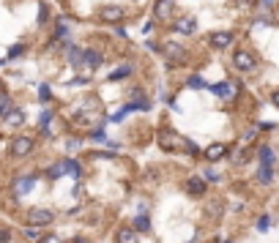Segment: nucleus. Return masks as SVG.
Segmentation results:
<instances>
[{
	"mask_svg": "<svg viewBox=\"0 0 279 243\" xmlns=\"http://www.w3.org/2000/svg\"><path fill=\"white\" fill-rule=\"evenodd\" d=\"M233 66H236L238 71H252V69H255V58H252L249 52L238 49V52L233 55Z\"/></svg>",
	"mask_w": 279,
	"mask_h": 243,
	"instance_id": "nucleus-1",
	"label": "nucleus"
},
{
	"mask_svg": "<svg viewBox=\"0 0 279 243\" xmlns=\"http://www.w3.org/2000/svg\"><path fill=\"white\" fill-rule=\"evenodd\" d=\"M30 150H33V139H30V137H17L11 142V153L19 156V159H22V156H30Z\"/></svg>",
	"mask_w": 279,
	"mask_h": 243,
	"instance_id": "nucleus-2",
	"label": "nucleus"
},
{
	"mask_svg": "<svg viewBox=\"0 0 279 243\" xmlns=\"http://www.w3.org/2000/svg\"><path fill=\"white\" fill-rule=\"evenodd\" d=\"M52 210H44V208H36V210H30V224L33 227H47L52 224Z\"/></svg>",
	"mask_w": 279,
	"mask_h": 243,
	"instance_id": "nucleus-3",
	"label": "nucleus"
},
{
	"mask_svg": "<svg viewBox=\"0 0 279 243\" xmlns=\"http://www.w3.org/2000/svg\"><path fill=\"white\" fill-rule=\"evenodd\" d=\"M172 8H175V3L172 0H156V6H154V17L159 19V22H164V19L172 17Z\"/></svg>",
	"mask_w": 279,
	"mask_h": 243,
	"instance_id": "nucleus-4",
	"label": "nucleus"
},
{
	"mask_svg": "<svg viewBox=\"0 0 279 243\" xmlns=\"http://www.w3.org/2000/svg\"><path fill=\"white\" fill-rule=\"evenodd\" d=\"M159 142L164 145L167 150H172V145H184V148H186V139H184V137H178V134H172V131H161Z\"/></svg>",
	"mask_w": 279,
	"mask_h": 243,
	"instance_id": "nucleus-5",
	"label": "nucleus"
},
{
	"mask_svg": "<svg viewBox=\"0 0 279 243\" xmlns=\"http://www.w3.org/2000/svg\"><path fill=\"white\" fill-rule=\"evenodd\" d=\"M164 55L170 60H175V63H184V60H186V49L181 47V44H172V41L164 47Z\"/></svg>",
	"mask_w": 279,
	"mask_h": 243,
	"instance_id": "nucleus-6",
	"label": "nucleus"
},
{
	"mask_svg": "<svg viewBox=\"0 0 279 243\" xmlns=\"http://www.w3.org/2000/svg\"><path fill=\"white\" fill-rule=\"evenodd\" d=\"M175 30H178V33H184V36H192V33L197 30L195 17H181V19H175Z\"/></svg>",
	"mask_w": 279,
	"mask_h": 243,
	"instance_id": "nucleus-7",
	"label": "nucleus"
},
{
	"mask_svg": "<svg viewBox=\"0 0 279 243\" xmlns=\"http://www.w3.org/2000/svg\"><path fill=\"white\" fill-rule=\"evenodd\" d=\"M211 90H214L216 96H222V99H233L236 90H238V85L236 82H222V85H211Z\"/></svg>",
	"mask_w": 279,
	"mask_h": 243,
	"instance_id": "nucleus-8",
	"label": "nucleus"
},
{
	"mask_svg": "<svg viewBox=\"0 0 279 243\" xmlns=\"http://www.w3.org/2000/svg\"><path fill=\"white\" fill-rule=\"evenodd\" d=\"M33 186H36V175H25V178H19L17 183H14V191H17V194L22 197V194H28V191L33 189Z\"/></svg>",
	"mask_w": 279,
	"mask_h": 243,
	"instance_id": "nucleus-9",
	"label": "nucleus"
},
{
	"mask_svg": "<svg viewBox=\"0 0 279 243\" xmlns=\"http://www.w3.org/2000/svg\"><path fill=\"white\" fill-rule=\"evenodd\" d=\"M222 156H227V148L222 142H214V145H208L205 148V159L208 161H219Z\"/></svg>",
	"mask_w": 279,
	"mask_h": 243,
	"instance_id": "nucleus-10",
	"label": "nucleus"
},
{
	"mask_svg": "<svg viewBox=\"0 0 279 243\" xmlns=\"http://www.w3.org/2000/svg\"><path fill=\"white\" fill-rule=\"evenodd\" d=\"M115 241H118V243H140V238H137V230H134V227H123V230H118Z\"/></svg>",
	"mask_w": 279,
	"mask_h": 243,
	"instance_id": "nucleus-11",
	"label": "nucleus"
},
{
	"mask_svg": "<svg viewBox=\"0 0 279 243\" xmlns=\"http://www.w3.org/2000/svg\"><path fill=\"white\" fill-rule=\"evenodd\" d=\"M101 19H104V22H120V19H123V8L120 6H107L104 11H101Z\"/></svg>",
	"mask_w": 279,
	"mask_h": 243,
	"instance_id": "nucleus-12",
	"label": "nucleus"
},
{
	"mask_svg": "<svg viewBox=\"0 0 279 243\" xmlns=\"http://www.w3.org/2000/svg\"><path fill=\"white\" fill-rule=\"evenodd\" d=\"M233 33H225V30H222V33H214V36H211V44H214L216 49H225V47H230L233 44Z\"/></svg>",
	"mask_w": 279,
	"mask_h": 243,
	"instance_id": "nucleus-13",
	"label": "nucleus"
},
{
	"mask_svg": "<svg viewBox=\"0 0 279 243\" xmlns=\"http://www.w3.org/2000/svg\"><path fill=\"white\" fill-rule=\"evenodd\" d=\"M101 52H96V49H82V63H88L90 69H99L101 66Z\"/></svg>",
	"mask_w": 279,
	"mask_h": 243,
	"instance_id": "nucleus-14",
	"label": "nucleus"
},
{
	"mask_svg": "<svg viewBox=\"0 0 279 243\" xmlns=\"http://www.w3.org/2000/svg\"><path fill=\"white\" fill-rule=\"evenodd\" d=\"M186 191L195 194V197L205 194V180H202V178H189V180H186Z\"/></svg>",
	"mask_w": 279,
	"mask_h": 243,
	"instance_id": "nucleus-15",
	"label": "nucleus"
},
{
	"mask_svg": "<svg viewBox=\"0 0 279 243\" xmlns=\"http://www.w3.org/2000/svg\"><path fill=\"white\" fill-rule=\"evenodd\" d=\"M39 129L44 131V134H52V109H44L41 115H39Z\"/></svg>",
	"mask_w": 279,
	"mask_h": 243,
	"instance_id": "nucleus-16",
	"label": "nucleus"
},
{
	"mask_svg": "<svg viewBox=\"0 0 279 243\" xmlns=\"http://www.w3.org/2000/svg\"><path fill=\"white\" fill-rule=\"evenodd\" d=\"M66 58H69V63H72V66H82V49L66 44Z\"/></svg>",
	"mask_w": 279,
	"mask_h": 243,
	"instance_id": "nucleus-17",
	"label": "nucleus"
},
{
	"mask_svg": "<svg viewBox=\"0 0 279 243\" xmlns=\"http://www.w3.org/2000/svg\"><path fill=\"white\" fill-rule=\"evenodd\" d=\"M6 123H8V126H22V123H25V115L19 112V109L11 107V109L6 112Z\"/></svg>",
	"mask_w": 279,
	"mask_h": 243,
	"instance_id": "nucleus-18",
	"label": "nucleus"
},
{
	"mask_svg": "<svg viewBox=\"0 0 279 243\" xmlns=\"http://www.w3.org/2000/svg\"><path fill=\"white\" fill-rule=\"evenodd\" d=\"M257 178H260V183H271V180H274L271 164H260V172H257Z\"/></svg>",
	"mask_w": 279,
	"mask_h": 243,
	"instance_id": "nucleus-19",
	"label": "nucleus"
},
{
	"mask_svg": "<svg viewBox=\"0 0 279 243\" xmlns=\"http://www.w3.org/2000/svg\"><path fill=\"white\" fill-rule=\"evenodd\" d=\"M257 153H260V164H274V150L268 148V145H260Z\"/></svg>",
	"mask_w": 279,
	"mask_h": 243,
	"instance_id": "nucleus-20",
	"label": "nucleus"
},
{
	"mask_svg": "<svg viewBox=\"0 0 279 243\" xmlns=\"http://www.w3.org/2000/svg\"><path fill=\"white\" fill-rule=\"evenodd\" d=\"M60 167H63V172H66V175H72V178H80V164H77V161H72V159H69V161H63Z\"/></svg>",
	"mask_w": 279,
	"mask_h": 243,
	"instance_id": "nucleus-21",
	"label": "nucleus"
},
{
	"mask_svg": "<svg viewBox=\"0 0 279 243\" xmlns=\"http://www.w3.org/2000/svg\"><path fill=\"white\" fill-rule=\"evenodd\" d=\"M134 230L137 232H148L151 230V219H148V216H137V219H134Z\"/></svg>",
	"mask_w": 279,
	"mask_h": 243,
	"instance_id": "nucleus-22",
	"label": "nucleus"
},
{
	"mask_svg": "<svg viewBox=\"0 0 279 243\" xmlns=\"http://www.w3.org/2000/svg\"><path fill=\"white\" fill-rule=\"evenodd\" d=\"M129 71H131L129 66H120L118 71H113V74H110V79H113V82H115V79H123V77H129Z\"/></svg>",
	"mask_w": 279,
	"mask_h": 243,
	"instance_id": "nucleus-23",
	"label": "nucleus"
},
{
	"mask_svg": "<svg viewBox=\"0 0 279 243\" xmlns=\"http://www.w3.org/2000/svg\"><path fill=\"white\" fill-rule=\"evenodd\" d=\"M8 109H11V99L6 93H0V115H6Z\"/></svg>",
	"mask_w": 279,
	"mask_h": 243,
	"instance_id": "nucleus-24",
	"label": "nucleus"
},
{
	"mask_svg": "<svg viewBox=\"0 0 279 243\" xmlns=\"http://www.w3.org/2000/svg\"><path fill=\"white\" fill-rule=\"evenodd\" d=\"M25 238H28V241H39V238H41V232H39V227L30 224L28 230H25Z\"/></svg>",
	"mask_w": 279,
	"mask_h": 243,
	"instance_id": "nucleus-25",
	"label": "nucleus"
},
{
	"mask_svg": "<svg viewBox=\"0 0 279 243\" xmlns=\"http://www.w3.org/2000/svg\"><path fill=\"white\" fill-rule=\"evenodd\" d=\"M186 85H189V88H195V90H202V88H205L202 77H197V74H195V77H189V82H186Z\"/></svg>",
	"mask_w": 279,
	"mask_h": 243,
	"instance_id": "nucleus-26",
	"label": "nucleus"
},
{
	"mask_svg": "<svg viewBox=\"0 0 279 243\" xmlns=\"http://www.w3.org/2000/svg\"><path fill=\"white\" fill-rule=\"evenodd\" d=\"M47 175H49V178H60V175H63V167H60V164H52V167L47 170Z\"/></svg>",
	"mask_w": 279,
	"mask_h": 243,
	"instance_id": "nucleus-27",
	"label": "nucleus"
},
{
	"mask_svg": "<svg viewBox=\"0 0 279 243\" xmlns=\"http://www.w3.org/2000/svg\"><path fill=\"white\" fill-rule=\"evenodd\" d=\"M39 99H41V101H49V99H52V90H49L47 85H41V88H39Z\"/></svg>",
	"mask_w": 279,
	"mask_h": 243,
	"instance_id": "nucleus-28",
	"label": "nucleus"
},
{
	"mask_svg": "<svg viewBox=\"0 0 279 243\" xmlns=\"http://www.w3.org/2000/svg\"><path fill=\"white\" fill-rule=\"evenodd\" d=\"M66 36H69V28H66V25L60 22V25H58V30H55V38H66Z\"/></svg>",
	"mask_w": 279,
	"mask_h": 243,
	"instance_id": "nucleus-29",
	"label": "nucleus"
},
{
	"mask_svg": "<svg viewBox=\"0 0 279 243\" xmlns=\"http://www.w3.org/2000/svg\"><path fill=\"white\" fill-rule=\"evenodd\" d=\"M22 52H25V47H22V44H17V47H11V49H8V58H19Z\"/></svg>",
	"mask_w": 279,
	"mask_h": 243,
	"instance_id": "nucleus-30",
	"label": "nucleus"
},
{
	"mask_svg": "<svg viewBox=\"0 0 279 243\" xmlns=\"http://www.w3.org/2000/svg\"><path fill=\"white\" fill-rule=\"evenodd\" d=\"M39 243H60V238L58 235H41L39 238Z\"/></svg>",
	"mask_w": 279,
	"mask_h": 243,
	"instance_id": "nucleus-31",
	"label": "nucleus"
},
{
	"mask_svg": "<svg viewBox=\"0 0 279 243\" xmlns=\"http://www.w3.org/2000/svg\"><path fill=\"white\" fill-rule=\"evenodd\" d=\"M268 224H271V219H268V216H263V219L257 221V230H268Z\"/></svg>",
	"mask_w": 279,
	"mask_h": 243,
	"instance_id": "nucleus-32",
	"label": "nucleus"
},
{
	"mask_svg": "<svg viewBox=\"0 0 279 243\" xmlns=\"http://www.w3.org/2000/svg\"><path fill=\"white\" fill-rule=\"evenodd\" d=\"M49 22V17H47V8H41V11H39V25H47Z\"/></svg>",
	"mask_w": 279,
	"mask_h": 243,
	"instance_id": "nucleus-33",
	"label": "nucleus"
},
{
	"mask_svg": "<svg viewBox=\"0 0 279 243\" xmlns=\"http://www.w3.org/2000/svg\"><path fill=\"white\" fill-rule=\"evenodd\" d=\"M77 148H80L77 139H66V150H77Z\"/></svg>",
	"mask_w": 279,
	"mask_h": 243,
	"instance_id": "nucleus-34",
	"label": "nucleus"
},
{
	"mask_svg": "<svg viewBox=\"0 0 279 243\" xmlns=\"http://www.w3.org/2000/svg\"><path fill=\"white\" fill-rule=\"evenodd\" d=\"M8 241H11V232H8V230H0V243H8Z\"/></svg>",
	"mask_w": 279,
	"mask_h": 243,
	"instance_id": "nucleus-35",
	"label": "nucleus"
},
{
	"mask_svg": "<svg viewBox=\"0 0 279 243\" xmlns=\"http://www.w3.org/2000/svg\"><path fill=\"white\" fill-rule=\"evenodd\" d=\"M205 178H208V180H219V175H216L214 170H208V172H205Z\"/></svg>",
	"mask_w": 279,
	"mask_h": 243,
	"instance_id": "nucleus-36",
	"label": "nucleus"
},
{
	"mask_svg": "<svg viewBox=\"0 0 279 243\" xmlns=\"http://www.w3.org/2000/svg\"><path fill=\"white\" fill-rule=\"evenodd\" d=\"M238 6H243V8H246V6H255V0H238Z\"/></svg>",
	"mask_w": 279,
	"mask_h": 243,
	"instance_id": "nucleus-37",
	"label": "nucleus"
},
{
	"mask_svg": "<svg viewBox=\"0 0 279 243\" xmlns=\"http://www.w3.org/2000/svg\"><path fill=\"white\" fill-rule=\"evenodd\" d=\"M271 101H274V104H277V107H279V90H277V93L271 96Z\"/></svg>",
	"mask_w": 279,
	"mask_h": 243,
	"instance_id": "nucleus-38",
	"label": "nucleus"
},
{
	"mask_svg": "<svg viewBox=\"0 0 279 243\" xmlns=\"http://www.w3.org/2000/svg\"><path fill=\"white\" fill-rule=\"evenodd\" d=\"M225 243H233V241H225Z\"/></svg>",
	"mask_w": 279,
	"mask_h": 243,
	"instance_id": "nucleus-39",
	"label": "nucleus"
},
{
	"mask_svg": "<svg viewBox=\"0 0 279 243\" xmlns=\"http://www.w3.org/2000/svg\"><path fill=\"white\" fill-rule=\"evenodd\" d=\"M0 93H3V88H0Z\"/></svg>",
	"mask_w": 279,
	"mask_h": 243,
	"instance_id": "nucleus-40",
	"label": "nucleus"
}]
</instances>
